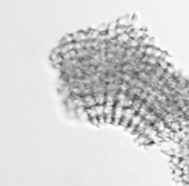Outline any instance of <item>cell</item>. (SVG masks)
Instances as JSON below:
<instances>
[{"mask_svg":"<svg viewBox=\"0 0 189 186\" xmlns=\"http://www.w3.org/2000/svg\"><path fill=\"white\" fill-rule=\"evenodd\" d=\"M49 65L75 122L119 128L144 147L172 142L189 123V79L132 18L64 36Z\"/></svg>","mask_w":189,"mask_h":186,"instance_id":"obj_1","label":"cell"},{"mask_svg":"<svg viewBox=\"0 0 189 186\" xmlns=\"http://www.w3.org/2000/svg\"><path fill=\"white\" fill-rule=\"evenodd\" d=\"M170 169L176 186H189V123L171 142Z\"/></svg>","mask_w":189,"mask_h":186,"instance_id":"obj_2","label":"cell"}]
</instances>
